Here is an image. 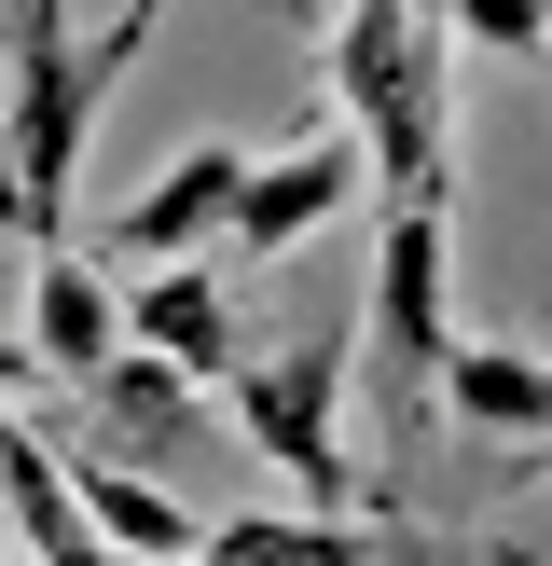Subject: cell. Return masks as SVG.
Instances as JSON below:
<instances>
[{
  "mask_svg": "<svg viewBox=\"0 0 552 566\" xmlns=\"http://www.w3.org/2000/svg\"><path fill=\"white\" fill-rule=\"evenodd\" d=\"M442 42H484V55H552V0H414Z\"/></svg>",
  "mask_w": 552,
  "mask_h": 566,
  "instance_id": "5bb4252c",
  "label": "cell"
},
{
  "mask_svg": "<svg viewBox=\"0 0 552 566\" xmlns=\"http://www.w3.org/2000/svg\"><path fill=\"white\" fill-rule=\"evenodd\" d=\"M373 193V166H359V138L346 125H318V138H290V153H263L235 180V221H221V249L235 263H290L304 235H331V221Z\"/></svg>",
  "mask_w": 552,
  "mask_h": 566,
  "instance_id": "5b68a950",
  "label": "cell"
},
{
  "mask_svg": "<svg viewBox=\"0 0 552 566\" xmlns=\"http://www.w3.org/2000/svg\"><path fill=\"white\" fill-rule=\"evenodd\" d=\"M125 346H152L166 374L221 387V374L248 359V318H235V276H221V263H138V276H125Z\"/></svg>",
  "mask_w": 552,
  "mask_h": 566,
  "instance_id": "ba28073f",
  "label": "cell"
},
{
  "mask_svg": "<svg viewBox=\"0 0 552 566\" xmlns=\"http://www.w3.org/2000/svg\"><path fill=\"white\" fill-rule=\"evenodd\" d=\"M524 470H552V442H524Z\"/></svg>",
  "mask_w": 552,
  "mask_h": 566,
  "instance_id": "2e32d148",
  "label": "cell"
},
{
  "mask_svg": "<svg viewBox=\"0 0 552 566\" xmlns=\"http://www.w3.org/2000/svg\"><path fill=\"white\" fill-rule=\"evenodd\" d=\"M152 14H166V0H125V14H110V28H125V42H152Z\"/></svg>",
  "mask_w": 552,
  "mask_h": 566,
  "instance_id": "9a60e30c",
  "label": "cell"
},
{
  "mask_svg": "<svg viewBox=\"0 0 552 566\" xmlns=\"http://www.w3.org/2000/svg\"><path fill=\"white\" fill-rule=\"evenodd\" d=\"M193 429H208V401H193V374H166L152 346H110L97 374H83V457L166 484V470L193 457Z\"/></svg>",
  "mask_w": 552,
  "mask_h": 566,
  "instance_id": "8992f818",
  "label": "cell"
},
{
  "mask_svg": "<svg viewBox=\"0 0 552 566\" xmlns=\"http://www.w3.org/2000/svg\"><path fill=\"white\" fill-rule=\"evenodd\" d=\"M331 111H346L386 208L456 193V83H442V28L414 0H346L331 14Z\"/></svg>",
  "mask_w": 552,
  "mask_h": 566,
  "instance_id": "6da1fadb",
  "label": "cell"
},
{
  "mask_svg": "<svg viewBox=\"0 0 552 566\" xmlns=\"http://www.w3.org/2000/svg\"><path fill=\"white\" fill-rule=\"evenodd\" d=\"M70 497H83V525H97L125 566H193V539H208L152 470H110V457H70Z\"/></svg>",
  "mask_w": 552,
  "mask_h": 566,
  "instance_id": "7c38bea8",
  "label": "cell"
},
{
  "mask_svg": "<svg viewBox=\"0 0 552 566\" xmlns=\"http://www.w3.org/2000/svg\"><path fill=\"white\" fill-rule=\"evenodd\" d=\"M125 28L70 42V0H14V111H0V235L70 249V180L83 138H97V97L125 83Z\"/></svg>",
  "mask_w": 552,
  "mask_h": 566,
  "instance_id": "7a4b0ae2",
  "label": "cell"
},
{
  "mask_svg": "<svg viewBox=\"0 0 552 566\" xmlns=\"http://www.w3.org/2000/svg\"><path fill=\"white\" fill-rule=\"evenodd\" d=\"M0 539H14L28 566H125L97 525H83L70 457H42V429H14V415H0Z\"/></svg>",
  "mask_w": 552,
  "mask_h": 566,
  "instance_id": "8fae6325",
  "label": "cell"
},
{
  "mask_svg": "<svg viewBox=\"0 0 552 566\" xmlns=\"http://www.w3.org/2000/svg\"><path fill=\"white\" fill-rule=\"evenodd\" d=\"M235 180H248L235 138H193L180 166H152V180L110 208V235H97V249H110V263H208L221 221H235Z\"/></svg>",
  "mask_w": 552,
  "mask_h": 566,
  "instance_id": "52a82bcc",
  "label": "cell"
},
{
  "mask_svg": "<svg viewBox=\"0 0 552 566\" xmlns=\"http://www.w3.org/2000/svg\"><path fill=\"white\" fill-rule=\"evenodd\" d=\"M428 415H456L469 442H552V359L539 346H484V332H456L442 346V387H428Z\"/></svg>",
  "mask_w": 552,
  "mask_h": 566,
  "instance_id": "30bf717a",
  "label": "cell"
},
{
  "mask_svg": "<svg viewBox=\"0 0 552 566\" xmlns=\"http://www.w3.org/2000/svg\"><path fill=\"white\" fill-rule=\"evenodd\" d=\"M456 221L442 208H386L373 221V276H359V359H373V429L386 442H428V387H442V346H456Z\"/></svg>",
  "mask_w": 552,
  "mask_h": 566,
  "instance_id": "277c9868",
  "label": "cell"
},
{
  "mask_svg": "<svg viewBox=\"0 0 552 566\" xmlns=\"http://www.w3.org/2000/svg\"><path fill=\"white\" fill-rule=\"evenodd\" d=\"M346 374H359V291H346V304H318L304 332H276V346H248L235 374H221V387H235V429L263 442V470H290V484H304V512H331V525L359 512Z\"/></svg>",
  "mask_w": 552,
  "mask_h": 566,
  "instance_id": "3957f363",
  "label": "cell"
},
{
  "mask_svg": "<svg viewBox=\"0 0 552 566\" xmlns=\"http://www.w3.org/2000/svg\"><path fill=\"white\" fill-rule=\"evenodd\" d=\"M193 566H373V539L331 512H221L193 539Z\"/></svg>",
  "mask_w": 552,
  "mask_h": 566,
  "instance_id": "4fadbf2b",
  "label": "cell"
},
{
  "mask_svg": "<svg viewBox=\"0 0 552 566\" xmlns=\"http://www.w3.org/2000/svg\"><path fill=\"white\" fill-rule=\"evenodd\" d=\"M110 346H125V291H110V263H83V249H28V374L83 387Z\"/></svg>",
  "mask_w": 552,
  "mask_h": 566,
  "instance_id": "9c48e42d",
  "label": "cell"
}]
</instances>
